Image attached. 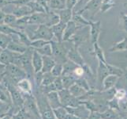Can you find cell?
Listing matches in <instances>:
<instances>
[{"label": "cell", "mask_w": 127, "mask_h": 119, "mask_svg": "<svg viewBox=\"0 0 127 119\" xmlns=\"http://www.w3.org/2000/svg\"><path fill=\"white\" fill-rule=\"evenodd\" d=\"M120 78H122V79L123 80V82L126 83V85H127V68L124 71V73H123V75H122V76L120 77Z\"/></svg>", "instance_id": "obj_54"}, {"label": "cell", "mask_w": 127, "mask_h": 119, "mask_svg": "<svg viewBox=\"0 0 127 119\" xmlns=\"http://www.w3.org/2000/svg\"><path fill=\"white\" fill-rule=\"evenodd\" d=\"M107 67L108 69L109 75H114V76H119V78L122 76V75L124 73V70L120 68H118L116 66H113L107 63Z\"/></svg>", "instance_id": "obj_35"}, {"label": "cell", "mask_w": 127, "mask_h": 119, "mask_svg": "<svg viewBox=\"0 0 127 119\" xmlns=\"http://www.w3.org/2000/svg\"><path fill=\"white\" fill-rule=\"evenodd\" d=\"M107 76H109L108 69L107 67V63H103L102 61L99 60V66L97 69V76H96V81H97V89L98 91H102L103 80Z\"/></svg>", "instance_id": "obj_7"}, {"label": "cell", "mask_w": 127, "mask_h": 119, "mask_svg": "<svg viewBox=\"0 0 127 119\" xmlns=\"http://www.w3.org/2000/svg\"><path fill=\"white\" fill-rule=\"evenodd\" d=\"M63 72V64H56L55 65V67L52 68L51 70V73L55 77H59V76H62Z\"/></svg>", "instance_id": "obj_45"}, {"label": "cell", "mask_w": 127, "mask_h": 119, "mask_svg": "<svg viewBox=\"0 0 127 119\" xmlns=\"http://www.w3.org/2000/svg\"><path fill=\"white\" fill-rule=\"evenodd\" d=\"M54 84L56 87V90L57 91H62L64 89V85H63V79L62 76H59V77H56L55 81H54Z\"/></svg>", "instance_id": "obj_46"}, {"label": "cell", "mask_w": 127, "mask_h": 119, "mask_svg": "<svg viewBox=\"0 0 127 119\" xmlns=\"http://www.w3.org/2000/svg\"><path fill=\"white\" fill-rule=\"evenodd\" d=\"M53 112L56 119H65L66 114H68L65 107H60L59 108L53 109Z\"/></svg>", "instance_id": "obj_37"}, {"label": "cell", "mask_w": 127, "mask_h": 119, "mask_svg": "<svg viewBox=\"0 0 127 119\" xmlns=\"http://www.w3.org/2000/svg\"><path fill=\"white\" fill-rule=\"evenodd\" d=\"M66 7V0H51L50 8L54 10H63Z\"/></svg>", "instance_id": "obj_33"}, {"label": "cell", "mask_w": 127, "mask_h": 119, "mask_svg": "<svg viewBox=\"0 0 127 119\" xmlns=\"http://www.w3.org/2000/svg\"><path fill=\"white\" fill-rule=\"evenodd\" d=\"M4 76H5V72L2 73V74H0V87H1V83H3Z\"/></svg>", "instance_id": "obj_58"}, {"label": "cell", "mask_w": 127, "mask_h": 119, "mask_svg": "<svg viewBox=\"0 0 127 119\" xmlns=\"http://www.w3.org/2000/svg\"><path fill=\"white\" fill-rule=\"evenodd\" d=\"M62 79H63L64 88H65V89H69L73 84H74L77 79V78L75 77V76H74L73 74L63 75Z\"/></svg>", "instance_id": "obj_28"}, {"label": "cell", "mask_w": 127, "mask_h": 119, "mask_svg": "<svg viewBox=\"0 0 127 119\" xmlns=\"http://www.w3.org/2000/svg\"><path fill=\"white\" fill-rule=\"evenodd\" d=\"M81 28V26H78L75 21L71 20L69 21V22L66 24V26H65V29L64 30V34H63V41H69L70 38L73 36L74 34L76 33V32L78 29H80Z\"/></svg>", "instance_id": "obj_8"}, {"label": "cell", "mask_w": 127, "mask_h": 119, "mask_svg": "<svg viewBox=\"0 0 127 119\" xmlns=\"http://www.w3.org/2000/svg\"><path fill=\"white\" fill-rule=\"evenodd\" d=\"M82 30L78 29L77 31L76 32V33L73 35V36L70 38L69 41L73 42L74 47L76 48H79V46L81 45V44H82L83 42H85L86 40L89 37V32H83V29L81 28Z\"/></svg>", "instance_id": "obj_10"}, {"label": "cell", "mask_w": 127, "mask_h": 119, "mask_svg": "<svg viewBox=\"0 0 127 119\" xmlns=\"http://www.w3.org/2000/svg\"><path fill=\"white\" fill-rule=\"evenodd\" d=\"M55 13L59 14L60 17V21H63L65 24H67L73 18V10H71V9L65 8L63 10H57Z\"/></svg>", "instance_id": "obj_22"}, {"label": "cell", "mask_w": 127, "mask_h": 119, "mask_svg": "<svg viewBox=\"0 0 127 119\" xmlns=\"http://www.w3.org/2000/svg\"><path fill=\"white\" fill-rule=\"evenodd\" d=\"M101 4H102V0H90V1L85 6L84 8H82L80 11L77 12V14H81V12L85 11L86 10H89L92 12V16L93 17L94 15L96 14V12H97L99 9Z\"/></svg>", "instance_id": "obj_13"}, {"label": "cell", "mask_w": 127, "mask_h": 119, "mask_svg": "<svg viewBox=\"0 0 127 119\" xmlns=\"http://www.w3.org/2000/svg\"><path fill=\"white\" fill-rule=\"evenodd\" d=\"M28 46L25 45L24 44L21 43L19 41H12L9 45L7 46L6 48H8L9 50H10L16 53H19V54H22L24 52H26V50L28 49Z\"/></svg>", "instance_id": "obj_20"}, {"label": "cell", "mask_w": 127, "mask_h": 119, "mask_svg": "<svg viewBox=\"0 0 127 119\" xmlns=\"http://www.w3.org/2000/svg\"><path fill=\"white\" fill-rule=\"evenodd\" d=\"M36 50L42 56H52V48H51V43H48L43 47H42L40 48H37Z\"/></svg>", "instance_id": "obj_39"}, {"label": "cell", "mask_w": 127, "mask_h": 119, "mask_svg": "<svg viewBox=\"0 0 127 119\" xmlns=\"http://www.w3.org/2000/svg\"><path fill=\"white\" fill-rule=\"evenodd\" d=\"M20 30H17L16 28H14L13 26H10L6 24H2L0 25V33L12 35V34H18Z\"/></svg>", "instance_id": "obj_31"}, {"label": "cell", "mask_w": 127, "mask_h": 119, "mask_svg": "<svg viewBox=\"0 0 127 119\" xmlns=\"http://www.w3.org/2000/svg\"><path fill=\"white\" fill-rule=\"evenodd\" d=\"M0 119H13V114H6L5 115L2 116Z\"/></svg>", "instance_id": "obj_57"}, {"label": "cell", "mask_w": 127, "mask_h": 119, "mask_svg": "<svg viewBox=\"0 0 127 119\" xmlns=\"http://www.w3.org/2000/svg\"><path fill=\"white\" fill-rule=\"evenodd\" d=\"M43 77V73L42 72H39L34 74V80L37 87H40L41 86Z\"/></svg>", "instance_id": "obj_47"}, {"label": "cell", "mask_w": 127, "mask_h": 119, "mask_svg": "<svg viewBox=\"0 0 127 119\" xmlns=\"http://www.w3.org/2000/svg\"><path fill=\"white\" fill-rule=\"evenodd\" d=\"M126 58H127V56H126Z\"/></svg>", "instance_id": "obj_62"}, {"label": "cell", "mask_w": 127, "mask_h": 119, "mask_svg": "<svg viewBox=\"0 0 127 119\" xmlns=\"http://www.w3.org/2000/svg\"><path fill=\"white\" fill-rule=\"evenodd\" d=\"M77 0H66V8L68 9H73L75 6Z\"/></svg>", "instance_id": "obj_51"}, {"label": "cell", "mask_w": 127, "mask_h": 119, "mask_svg": "<svg viewBox=\"0 0 127 119\" xmlns=\"http://www.w3.org/2000/svg\"><path fill=\"white\" fill-rule=\"evenodd\" d=\"M87 119H102L101 117V113H99V111H93L90 112L89 117Z\"/></svg>", "instance_id": "obj_50"}, {"label": "cell", "mask_w": 127, "mask_h": 119, "mask_svg": "<svg viewBox=\"0 0 127 119\" xmlns=\"http://www.w3.org/2000/svg\"><path fill=\"white\" fill-rule=\"evenodd\" d=\"M55 37V35L52 32L51 27L47 26L45 24H41L38 25V28L34 30L32 37H30L31 41L37 39H43L45 41H51Z\"/></svg>", "instance_id": "obj_5"}, {"label": "cell", "mask_w": 127, "mask_h": 119, "mask_svg": "<svg viewBox=\"0 0 127 119\" xmlns=\"http://www.w3.org/2000/svg\"><path fill=\"white\" fill-rule=\"evenodd\" d=\"M26 5L31 9L32 14L34 13H47L45 8L36 0H31Z\"/></svg>", "instance_id": "obj_27"}, {"label": "cell", "mask_w": 127, "mask_h": 119, "mask_svg": "<svg viewBox=\"0 0 127 119\" xmlns=\"http://www.w3.org/2000/svg\"><path fill=\"white\" fill-rule=\"evenodd\" d=\"M12 14L15 15L17 18H19V17H22L25 16L31 15L32 13L31 9L27 5H24V6H16L14 8V10H13Z\"/></svg>", "instance_id": "obj_18"}, {"label": "cell", "mask_w": 127, "mask_h": 119, "mask_svg": "<svg viewBox=\"0 0 127 119\" xmlns=\"http://www.w3.org/2000/svg\"><path fill=\"white\" fill-rule=\"evenodd\" d=\"M17 54L19 53H16L10 50H9L8 48L6 49H3L1 56H0V63H2L3 64H5L6 66L8 64H10L14 63V58L17 56Z\"/></svg>", "instance_id": "obj_12"}, {"label": "cell", "mask_w": 127, "mask_h": 119, "mask_svg": "<svg viewBox=\"0 0 127 119\" xmlns=\"http://www.w3.org/2000/svg\"><path fill=\"white\" fill-rule=\"evenodd\" d=\"M17 20V17L13 14H6L5 19H4V24H6L14 27Z\"/></svg>", "instance_id": "obj_44"}, {"label": "cell", "mask_w": 127, "mask_h": 119, "mask_svg": "<svg viewBox=\"0 0 127 119\" xmlns=\"http://www.w3.org/2000/svg\"><path fill=\"white\" fill-rule=\"evenodd\" d=\"M34 48L32 47H29L28 49L25 52L22 54H17V56L14 58V63L17 66H19L22 69L25 70V72L27 74L28 78L34 77V69L32 67V54H33Z\"/></svg>", "instance_id": "obj_1"}, {"label": "cell", "mask_w": 127, "mask_h": 119, "mask_svg": "<svg viewBox=\"0 0 127 119\" xmlns=\"http://www.w3.org/2000/svg\"><path fill=\"white\" fill-rule=\"evenodd\" d=\"M65 26H66V24L63 22V21H59L58 24L51 26L52 32H53L55 35V37L57 38V41L63 42V34H64V30L65 29Z\"/></svg>", "instance_id": "obj_16"}, {"label": "cell", "mask_w": 127, "mask_h": 119, "mask_svg": "<svg viewBox=\"0 0 127 119\" xmlns=\"http://www.w3.org/2000/svg\"><path fill=\"white\" fill-rule=\"evenodd\" d=\"M4 115H5V112L2 111V109H0V117L2 118Z\"/></svg>", "instance_id": "obj_59"}, {"label": "cell", "mask_w": 127, "mask_h": 119, "mask_svg": "<svg viewBox=\"0 0 127 119\" xmlns=\"http://www.w3.org/2000/svg\"><path fill=\"white\" fill-rule=\"evenodd\" d=\"M25 103H24V108L30 114H32L37 119H41L40 110H39L36 99L34 95L32 94H25L24 97Z\"/></svg>", "instance_id": "obj_6"}, {"label": "cell", "mask_w": 127, "mask_h": 119, "mask_svg": "<svg viewBox=\"0 0 127 119\" xmlns=\"http://www.w3.org/2000/svg\"><path fill=\"white\" fill-rule=\"evenodd\" d=\"M119 111L109 108L107 111L101 113L102 119H122L121 114H119Z\"/></svg>", "instance_id": "obj_26"}, {"label": "cell", "mask_w": 127, "mask_h": 119, "mask_svg": "<svg viewBox=\"0 0 127 119\" xmlns=\"http://www.w3.org/2000/svg\"><path fill=\"white\" fill-rule=\"evenodd\" d=\"M47 13H34L29 16V25H41L46 24Z\"/></svg>", "instance_id": "obj_14"}, {"label": "cell", "mask_w": 127, "mask_h": 119, "mask_svg": "<svg viewBox=\"0 0 127 119\" xmlns=\"http://www.w3.org/2000/svg\"><path fill=\"white\" fill-rule=\"evenodd\" d=\"M69 91H70V93L73 96L76 97V98H78L79 99L81 98H82L85 95H86V93L88 92L85 90L83 89L82 87H81L80 86L76 84V83L73 84L69 88Z\"/></svg>", "instance_id": "obj_25"}, {"label": "cell", "mask_w": 127, "mask_h": 119, "mask_svg": "<svg viewBox=\"0 0 127 119\" xmlns=\"http://www.w3.org/2000/svg\"><path fill=\"white\" fill-rule=\"evenodd\" d=\"M126 95V90L123 89V88H121V89H117L115 97L119 100H122V99H123L125 98Z\"/></svg>", "instance_id": "obj_48"}, {"label": "cell", "mask_w": 127, "mask_h": 119, "mask_svg": "<svg viewBox=\"0 0 127 119\" xmlns=\"http://www.w3.org/2000/svg\"><path fill=\"white\" fill-rule=\"evenodd\" d=\"M67 57L69 60L73 61V62L77 64V65L81 66V67L85 64L84 59L80 54V52H78V48L74 47L73 45L69 48L67 53Z\"/></svg>", "instance_id": "obj_9"}, {"label": "cell", "mask_w": 127, "mask_h": 119, "mask_svg": "<svg viewBox=\"0 0 127 119\" xmlns=\"http://www.w3.org/2000/svg\"><path fill=\"white\" fill-rule=\"evenodd\" d=\"M29 118L30 114L24 107L13 114V119H29Z\"/></svg>", "instance_id": "obj_41"}, {"label": "cell", "mask_w": 127, "mask_h": 119, "mask_svg": "<svg viewBox=\"0 0 127 119\" xmlns=\"http://www.w3.org/2000/svg\"><path fill=\"white\" fill-rule=\"evenodd\" d=\"M90 1V0H77V3H76V5H75V6H77V5H80V6H82V5L83 4H87L88 2H89Z\"/></svg>", "instance_id": "obj_55"}, {"label": "cell", "mask_w": 127, "mask_h": 119, "mask_svg": "<svg viewBox=\"0 0 127 119\" xmlns=\"http://www.w3.org/2000/svg\"><path fill=\"white\" fill-rule=\"evenodd\" d=\"M76 84H77L78 86H80L81 87H82L83 89L85 90L86 91H90L93 88L91 87L89 81L87 80L86 78H83V77H81V78H77L76 79V82H75Z\"/></svg>", "instance_id": "obj_36"}, {"label": "cell", "mask_w": 127, "mask_h": 119, "mask_svg": "<svg viewBox=\"0 0 127 119\" xmlns=\"http://www.w3.org/2000/svg\"><path fill=\"white\" fill-rule=\"evenodd\" d=\"M124 105H125V107H126L127 108V100L126 101V103H124Z\"/></svg>", "instance_id": "obj_61"}, {"label": "cell", "mask_w": 127, "mask_h": 119, "mask_svg": "<svg viewBox=\"0 0 127 119\" xmlns=\"http://www.w3.org/2000/svg\"><path fill=\"white\" fill-rule=\"evenodd\" d=\"M81 105H84L85 107L89 112L97 111V107H96V105L93 99H85V100H81Z\"/></svg>", "instance_id": "obj_38"}, {"label": "cell", "mask_w": 127, "mask_h": 119, "mask_svg": "<svg viewBox=\"0 0 127 119\" xmlns=\"http://www.w3.org/2000/svg\"><path fill=\"white\" fill-rule=\"evenodd\" d=\"M12 41V37L11 35L5 34L2 33H0V47L2 49H6L9 44Z\"/></svg>", "instance_id": "obj_34"}, {"label": "cell", "mask_w": 127, "mask_h": 119, "mask_svg": "<svg viewBox=\"0 0 127 119\" xmlns=\"http://www.w3.org/2000/svg\"><path fill=\"white\" fill-rule=\"evenodd\" d=\"M93 47H94V51H93V53L95 54V56L97 57V59L100 61H102L103 63H107L106 59H105V56H104V53H103V51L101 48H100L98 45V42H95L93 44Z\"/></svg>", "instance_id": "obj_32"}, {"label": "cell", "mask_w": 127, "mask_h": 119, "mask_svg": "<svg viewBox=\"0 0 127 119\" xmlns=\"http://www.w3.org/2000/svg\"><path fill=\"white\" fill-rule=\"evenodd\" d=\"M46 96H47L48 103H49L52 109H56L60 107H63L62 103H61L60 99H59V95L58 91L50 92V93L46 94Z\"/></svg>", "instance_id": "obj_15"}, {"label": "cell", "mask_w": 127, "mask_h": 119, "mask_svg": "<svg viewBox=\"0 0 127 119\" xmlns=\"http://www.w3.org/2000/svg\"><path fill=\"white\" fill-rule=\"evenodd\" d=\"M65 119H82L79 117H77L76 115H74V114H67L66 116H65Z\"/></svg>", "instance_id": "obj_53"}, {"label": "cell", "mask_w": 127, "mask_h": 119, "mask_svg": "<svg viewBox=\"0 0 127 119\" xmlns=\"http://www.w3.org/2000/svg\"><path fill=\"white\" fill-rule=\"evenodd\" d=\"M127 50V37H125L122 41L118 42L112 48L109 49V52H119V51H126Z\"/></svg>", "instance_id": "obj_30"}, {"label": "cell", "mask_w": 127, "mask_h": 119, "mask_svg": "<svg viewBox=\"0 0 127 119\" xmlns=\"http://www.w3.org/2000/svg\"><path fill=\"white\" fill-rule=\"evenodd\" d=\"M5 77L9 79L12 83H18L21 79L27 77V74L19 66L14 64H10L6 65V72H5Z\"/></svg>", "instance_id": "obj_4"}, {"label": "cell", "mask_w": 127, "mask_h": 119, "mask_svg": "<svg viewBox=\"0 0 127 119\" xmlns=\"http://www.w3.org/2000/svg\"><path fill=\"white\" fill-rule=\"evenodd\" d=\"M79 65H77L73 61L68 60L66 62L63 64V75H67V74H73L75 71V69L78 67ZM62 75V76H63Z\"/></svg>", "instance_id": "obj_29"}, {"label": "cell", "mask_w": 127, "mask_h": 119, "mask_svg": "<svg viewBox=\"0 0 127 119\" xmlns=\"http://www.w3.org/2000/svg\"><path fill=\"white\" fill-rule=\"evenodd\" d=\"M120 100L116 99L115 97L113 98L112 99L108 101V107L110 109L115 110L117 111H121V104H120Z\"/></svg>", "instance_id": "obj_43"}, {"label": "cell", "mask_w": 127, "mask_h": 119, "mask_svg": "<svg viewBox=\"0 0 127 119\" xmlns=\"http://www.w3.org/2000/svg\"><path fill=\"white\" fill-rule=\"evenodd\" d=\"M58 93H59V99H60L62 105L63 106V107H67L69 103L70 102L71 99L73 98V95H71L69 90L64 88L63 90L58 91Z\"/></svg>", "instance_id": "obj_24"}, {"label": "cell", "mask_w": 127, "mask_h": 119, "mask_svg": "<svg viewBox=\"0 0 127 119\" xmlns=\"http://www.w3.org/2000/svg\"><path fill=\"white\" fill-rule=\"evenodd\" d=\"M56 64V61L52 56H43V68L41 72L43 73L51 72Z\"/></svg>", "instance_id": "obj_19"}, {"label": "cell", "mask_w": 127, "mask_h": 119, "mask_svg": "<svg viewBox=\"0 0 127 119\" xmlns=\"http://www.w3.org/2000/svg\"><path fill=\"white\" fill-rule=\"evenodd\" d=\"M32 63V67H33L35 73L42 71V68H43V56L39 53V52L36 49H34V51H33Z\"/></svg>", "instance_id": "obj_17"}, {"label": "cell", "mask_w": 127, "mask_h": 119, "mask_svg": "<svg viewBox=\"0 0 127 119\" xmlns=\"http://www.w3.org/2000/svg\"><path fill=\"white\" fill-rule=\"evenodd\" d=\"M120 17H121V21H122V29L127 33V14H124L123 12H121Z\"/></svg>", "instance_id": "obj_49"}, {"label": "cell", "mask_w": 127, "mask_h": 119, "mask_svg": "<svg viewBox=\"0 0 127 119\" xmlns=\"http://www.w3.org/2000/svg\"><path fill=\"white\" fill-rule=\"evenodd\" d=\"M119 79V76H114V75H109V76H107L103 80L102 91H107V90L111 89V88L115 87Z\"/></svg>", "instance_id": "obj_23"}, {"label": "cell", "mask_w": 127, "mask_h": 119, "mask_svg": "<svg viewBox=\"0 0 127 119\" xmlns=\"http://www.w3.org/2000/svg\"><path fill=\"white\" fill-rule=\"evenodd\" d=\"M55 78L56 77L54 76L53 75H52L51 72L43 73V80H42L41 86H47V85L51 84V83H54Z\"/></svg>", "instance_id": "obj_40"}, {"label": "cell", "mask_w": 127, "mask_h": 119, "mask_svg": "<svg viewBox=\"0 0 127 119\" xmlns=\"http://www.w3.org/2000/svg\"><path fill=\"white\" fill-rule=\"evenodd\" d=\"M3 82L6 83V87L8 90V92L10 95L14 108H17L18 111H20L21 109H22L24 107V103H25L24 96L21 94V91L17 88V87L14 84H13L12 82L7 79L5 76H4Z\"/></svg>", "instance_id": "obj_2"}, {"label": "cell", "mask_w": 127, "mask_h": 119, "mask_svg": "<svg viewBox=\"0 0 127 119\" xmlns=\"http://www.w3.org/2000/svg\"><path fill=\"white\" fill-rule=\"evenodd\" d=\"M48 43H50V41H45V40H43V39L33 40V41H32V42H31V45H30V47L33 48L34 49H37V48H40L43 47Z\"/></svg>", "instance_id": "obj_42"}, {"label": "cell", "mask_w": 127, "mask_h": 119, "mask_svg": "<svg viewBox=\"0 0 127 119\" xmlns=\"http://www.w3.org/2000/svg\"><path fill=\"white\" fill-rule=\"evenodd\" d=\"M0 100H1V99H0Z\"/></svg>", "instance_id": "obj_63"}, {"label": "cell", "mask_w": 127, "mask_h": 119, "mask_svg": "<svg viewBox=\"0 0 127 119\" xmlns=\"http://www.w3.org/2000/svg\"><path fill=\"white\" fill-rule=\"evenodd\" d=\"M2 51H3V49H2V48L1 47H0V56H1V54H2Z\"/></svg>", "instance_id": "obj_60"}, {"label": "cell", "mask_w": 127, "mask_h": 119, "mask_svg": "<svg viewBox=\"0 0 127 119\" xmlns=\"http://www.w3.org/2000/svg\"><path fill=\"white\" fill-rule=\"evenodd\" d=\"M50 43L52 48V57L55 59L57 64H64L69 60L67 57L69 48H66L65 45H64L63 41H55L53 39Z\"/></svg>", "instance_id": "obj_3"}, {"label": "cell", "mask_w": 127, "mask_h": 119, "mask_svg": "<svg viewBox=\"0 0 127 119\" xmlns=\"http://www.w3.org/2000/svg\"><path fill=\"white\" fill-rule=\"evenodd\" d=\"M90 35H91V42L92 44L98 42V39L101 31V21H98L96 22H93L90 21Z\"/></svg>", "instance_id": "obj_11"}, {"label": "cell", "mask_w": 127, "mask_h": 119, "mask_svg": "<svg viewBox=\"0 0 127 119\" xmlns=\"http://www.w3.org/2000/svg\"><path fill=\"white\" fill-rule=\"evenodd\" d=\"M17 88L24 94H32V88L31 82L28 78H24L17 83Z\"/></svg>", "instance_id": "obj_21"}, {"label": "cell", "mask_w": 127, "mask_h": 119, "mask_svg": "<svg viewBox=\"0 0 127 119\" xmlns=\"http://www.w3.org/2000/svg\"><path fill=\"white\" fill-rule=\"evenodd\" d=\"M6 66L2 63H0V74H2L6 72Z\"/></svg>", "instance_id": "obj_56"}, {"label": "cell", "mask_w": 127, "mask_h": 119, "mask_svg": "<svg viewBox=\"0 0 127 119\" xmlns=\"http://www.w3.org/2000/svg\"><path fill=\"white\" fill-rule=\"evenodd\" d=\"M5 16H6V14L2 10V9H0V25L4 24V19H5Z\"/></svg>", "instance_id": "obj_52"}]
</instances>
